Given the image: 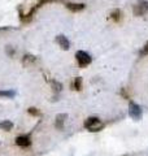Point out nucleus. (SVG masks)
I'll list each match as a JSON object with an SVG mask.
<instances>
[{
    "label": "nucleus",
    "instance_id": "1",
    "mask_svg": "<svg viewBox=\"0 0 148 156\" xmlns=\"http://www.w3.org/2000/svg\"><path fill=\"white\" fill-rule=\"evenodd\" d=\"M83 126H85V129L88 130L90 133H97V131H100L104 128V124H103L100 117L91 116V117H87V119L83 121Z\"/></svg>",
    "mask_w": 148,
    "mask_h": 156
},
{
    "label": "nucleus",
    "instance_id": "2",
    "mask_svg": "<svg viewBox=\"0 0 148 156\" xmlns=\"http://www.w3.org/2000/svg\"><path fill=\"white\" fill-rule=\"evenodd\" d=\"M148 13V0H138L132 5V14L135 17L146 16Z\"/></svg>",
    "mask_w": 148,
    "mask_h": 156
},
{
    "label": "nucleus",
    "instance_id": "3",
    "mask_svg": "<svg viewBox=\"0 0 148 156\" xmlns=\"http://www.w3.org/2000/svg\"><path fill=\"white\" fill-rule=\"evenodd\" d=\"M76 60H77L78 65H79L81 68H86L87 65L91 64L92 57L88 55L87 52H85V51H77V53H76Z\"/></svg>",
    "mask_w": 148,
    "mask_h": 156
},
{
    "label": "nucleus",
    "instance_id": "4",
    "mask_svg": "<svg viewBox=\"0 0 148 156\" xmlns=\"http://www.w3.org/2000/svg\"><path fill=\"white\" fill-rule=\"evenodd\" d=\"M142 108L140 105H138L136 103H134V101H130L129 103V116L131 117L132 120L135 121H139L142 119Z\"/></svg>",
    "mask_w": 148,
    "mask_h": 156
},
{
    "label": "nucleus",
    "instance_id": "5",
    "mask_svg": "<svg viewBox=\"0 0 148 156\" xmlns=\"http://www.w3.org/2000/svg\"><path fill=\"white\" fill-rule=\"evenodd\" d=\"M14 143H16V146H18L19 148H27L31 146L33 140L30 138V135L23 134V135H18L17 138L14 139Z\"/></svg>",
    "mask_w": 148,
    "mask_h": 156
},
{
    "label": "nucleus",
    "instance_id": "6",
    "mask_svg": "<svg viewBox=\"0 0 148 156\" xmlns=\"http://www.w3.org/2000/svg\"><path fill=\"white\" fill-rule=\"evenodd\" d=\"M68 119V115L66 113H60V115H57L56 116V119H55V128L57 130H64V128H65V121Z\"/></svg>",
    "mask_w": 148,
    "mask_h": 156
},
{
    "label": "nucleus",
    "instance_id": "7",
    "mask_svg": "<svg viewBox=\"0 0 148 156\" xmlns=\"http://www.w3.org/2000/svg\"><path fill=\"white\" fill-rule=\"evenodd\" d=\"M56 43L61 47V50L64 51H68L70 48V42L68 41V38L65 35H57L56 37Z\"/></svg>",
    "mask_w": 148,
    "mask_h": 156
},
{
    "label": "nucleus",
    "instance_id": "8",
    "mask_svg": "<svg viewBox=\"0 0 148 156\" xmlns=\"http://www.w3.org/2000/svg\"><path fill=\"white\" fill-rule=\"evenodd\" d=\"M65 7L72 12H81V11L85 9L86 4L85 3H66Z\"/></svg>",
    "mask_w": 148,
    "mask_h": 156
},
{
    "label": "nucleus",
    "instance_id": "9",
    "mask_svg": "<svg viewBox=\"0 0 148 156\" xmlns=\"http://www.w3.org/2000/svg\"><path fill=\"white\" fill-rule=\"evenodd\" d=\"M109 18L112 20L113 22L120 23L123 20V13H122L121 9H115V11H112V13L109 14Z\"/></svg>",
    "mask_w": 148,
    "mask_h": 156
},
{
    "label": "nucleus",
    "instance_id": "10",
    "mask_svg": "<svg viewBox=\"0 0 148 156\" xmlns=\"http://www.w3.org/2000/svg\"><path fill=\"white\" fill-rule=\"evenodd\" d=\"M72 87H73V90H76V91H81L82 87H83V80H82V77H76V78H74Z\"/></svg>",
    "mask_w": 148,
    "mask_h": 156
},
{
    "label": "nucleus",
    "instance_id": "11",
    "mask_svg": "<svg viewBox=\"0 0 148 156\" xmlns=\"http://www.w3.org/2000/svg\"><path fill=\"white\" fill-rule=\"evenodd\" d=\"M13 129V122L9 120H4L0 122V130L3 131H11Z\"/></svg>",
    "mask_w": 148,
    "mask_h": 156
},
{
    "label": "nucleus",
    "instance_id": "12",
    "mask_svg": "<svg viewBox=\"0 0 148 156\" xmlns=\"http://www.w3.org/2000/svg\"><path fill=\"white\" fill-rule=\"evenodd\" d=\"M27 113L33 116V117H41L42 116V112L39 108H35V107H30V108L27 109Z\"/></svg>",
    "mask_w": 148,
    "mask_h": 156
},
{
    "label": "nucleus",
    "instance_id": "13",
    "mask_svg": "<svg viewBox=\"0 0 148 156\" xmlns=\"http://www.w3.org/2000/svg\"><path fill=\"white\" fill-rule=\"evenodd\" d=\"M51 86H52L53 92H60L62 90V85L60 83V82H57L56 80H52L51 81Z\"/></svg>",
    "mask_w": 148,
    "mask_h": 156
},
{
    "label": "nucleus",
    "instance_id": "14",
    "mask_svg": "<svg viewBox=\"0 0 148 156\" xmlns=\"http://www.w3.org/2000/svg\"><path fill=\"white\" fill-rule=\"evenodd\" d=\"M14 95H16V92L12 91V90H0V96L3 98H13Z\"/></svg>",
    "mask_w": 148,
    "mask_h": 156
},
{
    "label": "nucleus",
    "instance_id": "15",
    "mask_svg": "<svg viewBox=\"0 0 148 156\" xmlns=\"http://www.w3.org/2000/svg\"><path fill=\"white\" fill-rule=\"evenodd\" d=\"M34 61H35V57H34L33 55H25L23 56V60H22V62H23V64H30V62H34Z\"/></svg>",
    "mask_w": 148,
    "mask_h": 156
},
{
    "label": "nucleus",
    "instance_id": "16",
    "mask_svg": "<svg viewBox=\"0 0 148 156\" xmlns=\"http://www.w3.org/2000/svg\"><path fill=\"white\" fill-rule=\"evenodd\" d=\"M148 55V42L144 44V47H143V50L140 51V56H147Z\"/></svg>",
    "mask_w": 148,
    "mask_h": 156
},
{
    "label": "nucleus",
    "instance_id": "17",
    "mask_svg": "<svg viewBox=\"0 0 148 156\" xmlns=\"http://www.w3.org/2000/svg\"><path fill=\"white\" fill-rule=\"evenodd\" d=\"M120 94L123 96V98H125V99L126 100H130V95L129 94H127V91H126V89H121V92H120Z\"/></svg>",
    "mask_w": 148,
    "mask_h": 156
},
{
    "label": "nucleus",
    "instance_id": "18",
    "mask_svg": "<svg viewBox=\"0 0 148 156\" xmlns=\"http://www.w3.org/2000/svg\"><path fill=\"white\" fill-rule=\"evenodd\" d=\"M7 51H8V55H9V56H12V55H13V48H12L11 46H8V47H7Z\"/></svg>",
    "mask_w": 148,
    "mask_h": 156
}]
</instances>
